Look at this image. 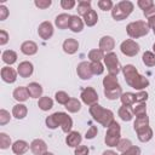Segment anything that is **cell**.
<instances>
[{
	"mask_svg": "<svg viewBox=\"0 0 155 155\" xmlns=\"http://www.w3.org/2000/svg\"><path fill=\"white\" fill-rule=\"evenodd\" d=\"M122 73L125 81L130 87L134 90H144L145 87L149 86V80L145 76L140 75L134 65L126 64L125 67H122Z\"/></svg>",
	"mask_w": 155,
	"mask_h": 155,
	"instance_id": "obj_1",
	"label": "cell"
},
{
	"mask_svg": "<svg viewBox=\"0 0 155 155\" xmlns=\"http://www.w3.org/2000/svg\"><path fill=\"white\" fill-rule=\"evenodd\" d=\"M90 114H91V116H92L97 122H99L102 126H104V127H107V128L110 126L111 122L115 121V120H114V114H113V111L109 110V109L103 108V107L99 105L98 103H96V104H93V105L90 107Z\"/></svg>",
	"mask_w": 155,
	"mask_h": 155,
	"instance_id": "obj_2",
	"label": "cell"
},
{
	"mask_svg": "<svg viewBox=\"0 0 155 155\" xmlns=\"http://www.w3.org/2000/svg\"><path fill=\"white\" fill-rule=\"evenodd\" d=\"M133 7H134L133 2H131L128 0L119 1L116 5H114V7L111 10V16L115 21H122L132 13Z\"/></svg>",
	"mask_w": 155,
	"mask_h": 155,
	"instance_id": "obj_3",
	"label": "cell"
},
{
	"mask_svg": "<svg viewBox=\"0 0 155 155\" xmlns=\"http://www.w3.org/2000/svg\"><path fill=\"white\" fill-rule=\"evenodd\" d=\"M150 28L148 22L145 21H136V22H131L130 24H127L126 27V31L128 34V36H131L132 39H138L142 36H145L149 33Z\"/></svg>",
	"mask_w": 155,
	"mask_h": 155,
	"instance_id": "obj_4",
	"label": "cell"
},
{
	"mask_svg": "<svg viewBox=\"0 0 155 155\" xmlns=\"http://www.w3.org/2000/svg\"><path fill=\"white\" fill-rule=\"evenodd\" d=\"M120 139H121V127L116 121H114L107 128L104 142L108 147H116L117 143L120 142Z\"/></svg>",
	"mask_w": 155,
	"mask_h": 155,
	"instance_id": "obj_5",
	"label": "cell"
},
{
	"mask_svg": "<svg viewBox=\"0 0 155 155\" xmlns=\"http://www.w3.org/2000/svg\"><path fill=\"white\" fill-rule=\"evenodd\" d=\"M103 61H104V64H105V67H107V69H108L109 75L116 76V75L122 70V67H121V64H120V62H119V59H117L116 53H114V52L107 53V54L104 56V59H103Z\"/></svg>",
	"mask_w": 155,
	"mask_h": 155,
	"instance_id": "obj_6",
	"label": "cell"
},
{
	"mask_svg": "<svg viewBox=\"0 0 155 155\" xmlns=\"http://www.w3.org/2000/svg\"><path fill=\"white\" fill-rule=\"evenodd\" d=\"M53 116H54V119H56L57 125L62 127V131H63V132L69 133V132L71 131V127H73V120H71V117H70L67 113L57 111V113H53Z\"/></svg>",
	"mask_w": 155,
	"mask_h": 155,
	"instance_id": "obj_7",
	"label": "cell"
},
{
	"mask_svg": "<svg viewBox=\"0 0 155 155\" xmlns=\"http://www.w3.org/2000/svg\"><path fill=\"white\" fill-rule=\"evenodd\" d=\"M120 50H121V52H122L125 56L133 57V56H136V54L139 52V45H138L134 40L127 39V40H125V41L121 42Z\"/></svg>",
	"mask_w": 155,
	"mask_h": 155,
	"instance_id": "obj_8",
	"label": "cell"
},
{
	"mask_svg": "<svg viewBox=\"0 0 155 155\" xmlns=\"http://www.w3.org/2000/svg\"><path fill=\"white\" fill-rule=\"evenodd\" d=\"M80 97H81V101L85 104L90 105V107L98 102V94H97V92H96V90L93 87H85L81 91Z\"/></svg>",
	"mask_w": 155,
	"mask_h": 155,
	"instance_id": "obj_9",
	"label": "cell"
},
{
	"mask_svg": "<svg viewBox=\"0 0 155 155\" xmlns=\"http://www.w3.org/2000/svg\"><path fill=\"white\" fill-rule=\"evenodd\" d=\"M76 73L81 80H90L93 75V73L91 70V63H88V62L79 63L76 67Z\"/></svg>",
	"mask_w": 155,
	"mask_h": 155,
	"instance_id": "obj_10",
	"label": "cell"
},
{
	"mask_svg": "<svg viewBox=\"0 0 155 155\" xmlns=\"http://www.w3.org/2000/svg\"><path fill=\"white\" fill-rule=\"evenodd\" d=\"M38 33H39V35H40L41 39L48 40L53 35V25H52V23L48 22V21L42 22L39 25V28H38Z\"/></svg>",
	"mask_w": 155,
	"mask_h": 155,
	"instance_id": "obj_11",
	"label": "cell"
},
{
	"mask_svg": "<svg viewBox=\"0 0 155 155\" xmlns=\"http://www.w3.org/2000/svg\"><path fill=\"white\" fill-rule=\"evenodd\" d=\"M30 150L33 151L34 155H44L47 153V145H46L45 140L38 138L30 143Z\"/></svg>",
	"mask_w": 155,
	"mask_h": 155,
	"instance_id": "obj_12",
	"label": "cell"
},
{
	"mask_svg": "<svg viewBox=\"0 0 155 155\" xmlns=\"http://www.w3.org/2000/svg\"><path fill=\"white\" fill-rule=\"evenodd\" d=\"M33 70H34V67L28 61L21 62L19 65L17 67V73H18V75L21 78H29L33 74Z\"/></svg>",
	"mask_w": 155,
	"mask_h": 155,
	"instance_id": "obj_13",
	"label": "cell"
},
{
	"mask_svg": "<svg viewBox=\"0 0 155 155\" xmlns=\"http://www.w3.org/2000/svg\"><path fill=\"white\" fill-rule=\"evenodd\" d=\"M114 47H115V40H114L111 36L105 35V36H103V38L99 40V50H101V51L109 53V52L113 51Z\"/></svg>",
	"mask_w": 155,
	"mask_h": 155,
	"instance_id": "obj_14",
	"label": "cell"
},
{
	"mask_svg": "<svg viewBox=\"0 0 155 155\" xmlns=\"http://www.w3.org/2000/svg\"><path fill=\"white\" fill-rule=\"evenodd\" d=\"M1 78L7 84H13L17 79V71L11 67H4L1 68Z\"/></svg>",
	"mask_w": 155,
	"mask_h": 155,
	"instance_id": "obj_15",
	"label": "cell"
},
{
	"mask_svg": "<svg viewBox=\"0 0 155 155\" xmlns=\"http://www.w3.org/2000/svg\"><path fill=\"white\" fill-rule=\"evenodd\" d=\"M81 139H82V137L78 131H70L65 138V143H67V145H69L71 148H76L80 145Z\"/></svg>",
	"mask_w": 155,
	"mask_h": 155,
	"instance_id": "obj_16",
	"label": "cell"
},
{
	"mask_svg": "<svg viewBox=\"0 0 155 155\" xmlns=\"http://www.w3.org/2000/svg\"><path fill=\"white\" fill-rule=\"evenodd\" d=\"M79 48V42L78 40L73 39V38H68L64 40L63 42V51L68 54H74Z\"/></svg>",
	"mask_w": 155,
	"mask_h": 155,
	"instance_id": "obj_17",
	"label": "cell"
},
{
	"mask_svg": "<svg viewBox=\"0 0 155 155\" xmlns=\"http://www.w3.org/2000/svg\"><path fill=\"white\" fill-rule=\"evenodd\" d=\"M69 29L71 31H74V33H80L84 29V22H82V19L78 15H74V16L70 17Z\"/></svg>",
	"mask_w": 155,
	"mask_h": 155,
	"instance_id": "obj_18",
	"label": "cell"
},
{
	"mask_svg": "<svg viewBox=\"0 0 155 155\" xmlns=\"http://www.w3.org/2000/svg\"><path fill=\"white\" fill-rule=\"evenodd\" d=\"M21 51L27 56H33L38 52V45L34 41H30V40L24 41L21 45Z\"/></svg>",
	"mask_w": 155,
	"mask_h": 155,
	"instance_id": "obj_19",
	"label": "cell"
},
{
	"mask_svg": "<svg viewBox=\"0 0 155 155\" xmlns=\"http://www.w3.org/2000/svg\"><path fill=\"white\" fill-rule=\"evenodd\" d=\"M103 86H104V90L121 88L117 78H116V76H113V75H107V76L103 79Z\"/></svg>",
	"mask_w": 155,
	"mask_h": 155,
	"instance_id": "obj_20",
	"label": "cell"
},
{
	"mask_svg": "<svg viewBox=\"0 0 155 155\" xmlns=\"http://www.w3.org/2000/svg\"><path fill=\"white\" fill-rule=\"evenodd\" d=\"M70 15L68 13H61L56 17L54 19V24L58 27V29H67L69 27V23H70Z\"/></svg>",
	"mask_w": 155,
	"mask_h": 155,
	"instance_id": "obj_21",
	"label": "cell"
},
{
	"mask_svg": "<svg viewBox=\"0 0 155 155\" xmlns=\"http://www.w3.org/2000/svg\"><path fill=\"white\" fill-rule=\"evenodd\" d=\"M29 149V144L25 142V140H16L13 144H12V151L16 154V155H23L27 153V150Z\"/></svg>",
	"mask_w": 155,
	"mask_h": 155,
	"instance_id": "obj_22",
	"label": "cell"
},
{
	"mask_svg": "<svg viewBox=\"0 0 155 155\" xmlns=\"http://www.w3.org/2000/svg\"><path fill=\"white\" fill-rule=\"evenodd\" d=\"M29 96V92L27 90V87H23V86H19L17 88H15L13 91V98L17 101V102H25L28 99Z\"/></svg>",
	"mask_w": 155,
	"mask_h": 155,
	"instance_id": "obj_23",
	"label": "cell"
},
{
	"mask_svg": "<svg viewBox=\"0 0 155 155\" xmlns=\"http://www.w3.org/2000/svg\"><path fill=\"white\" fill-rule=\"evenodd\" d=\"M27 90H28L29 96H30L31 98H39V97H41V94H42V87H41V85L38 84V82H30V84L27 86Z\"/></svg>",
	"mask_w": 155,
	"mask_h": 155,
	"instance_id": "obj_24",
	"label": "cell"
},
{
	"mask_svg": "<svg viewBox=\"0 0 155 155\" xmlns=\"http://www.w3.org/2000/svg\"><path fill=\"white\" fill-rule=\"evenodd\" d=\"M119 116L122 121H131L132 117H133V109L131 107H126V105H122L120 109H119Z\"/></svg>",
	"mask_w": 155,
	"mask_h": 155,
	"instance_id": "obj_25",
	"label": "cell"
},
{
	"mask_svg": "<svg viewBox=\"0 0 155 155\" xmlns=\"http://www.w3.org/2000/svg\"><path fill=\"white\" fill-rule=\"evenodd\" d=\"M148 126H149V117L147 116V114L136 117V121L133 124V128H134L136 132L139 131V130H142V128H145Z\"/></svg>",
	"mask_w": 155,
	"mask_h": 155,
	"instance_id": "obj_26",
	"label": "cell"
},
{
	"mask_svg": "<svg viewBox=\"0 0 155 155\" xmlns=\"http://www.w3.org/2000/svg\"><path fill=\"white\" fill-rule=\"evenodd\" d=\"M84 22L87 27H93L97 22H98V15L94 10H90L85 16H84Z\"/></svg>",
	"mask_w": 155,
	"mask_h": 155,
	"instance_id": "obj_27",
	"label": "cell"
},
{
	"mask_svg": "<svg viewBox=\"0 0 155 155\" xmlns=\"http://www.w3.org/2000/svg\"><path fill=\"white\" fill-rule=\"evenodd\" d=\"M27 113H28V109L24 104H16L12 108V115L16 119H24L27 116Z\"/></svg>",
	"mask_w": 155,
	"mask_h": 155,
	"instance_id": "obj_28",
	"label": "cell"
},
{
	"mask_svg": "<svg viewBox=\"0 0 155 155\" xmlns=\"http://www.w3.org/2000/svg\"><path fill=\"white\" fill-rule=\"evenodd\" d=\"M137 136H138V139L143 143L145 142H149L151 138H153V130L148 126L145 128H142L139 131H137Z\"/></svg>",
	"mask_w": 155,
	"mask_h": 155,
	"instance_id": "obj_29",
	"label": "cell"
},
{
	"mask_svg": "<svg viewBox=\"0 0 155 155\" xmlns=\"http://www.w3.org/2000/svg\"><path fill=\"white\" fill-rule=\"evenodd\" d=\"M1 58H2V61H4L6 64L11 65V64H13V63L17 61V53H16L15 51H12V50H6V51L2 52Z\"/></svg>",
	"mask_w": 155,
	"mask_h": 155,
	"instance_id": "obj_30",
	"label": "cell"
},
{
	"mask_svg": "<svg viewBox=\"0 0 155 155\" xmlns=\"http://www.w3.org/2000/svg\"><path fill=\"white\" fill-rule=\"evenodd\" d=\"M38 107L41 110L47 111V110H50L53 107V101L50 97H40L39 98V102H38Z\"/></svg>",
	"mask_w": 155,
	"mask_h": 155,
	"instance_id": "obj_31",
	"label": "cell"
},
{
	"mask_svg": "<svg viewBox=\"0 0 155 155\" xmlns=\"http://www.w3.org/2000/svg\"><path fill=\"white\" fill-rule=\"evenodd\" d=\"M65 109L69 111V113H78L80 109H81V103L79 99L76 98H70L68 101V103L65 104Z\"/></svg>",
	"mask_w": 155,
	"mask_h": 155,
	"instance_id": "obj_32",
	"label": "cell"
},
{
	"mask_svg": "<svg viewBox=\"0 0 155 155\" xmlns=\"http://www.w3.org/2000/svg\"><path fill=\"white\" fill-rule=\"evenodd\" d=\"M121 103L122 105H126V107H131L134 102H136V93H131V92H126V93H122L121 97Z\"/></svg>",
	"mask_w": 155,
	"mask_h": 155,
	"instance_id": "obj_33",
	"label": "cell"
},
{
	"mask_svg": "<svg viewBox=\"0 0 155 155\" xmlns=\"http://www.w3.org/2000/svg\"><path fill=\"white\" fill-rule=\"evenodd\" d=\"M104 52L101 51L99 48H93L88 52V58L91 62H101L102 59H104Z\"/></svg>",
	"mask_w": 155,
	"mask_h": 155,
	"instance_id": "obj_34",
	"label": "cell"
},
{
	"mask_svg": "<svg viewBox=\"0 0 155 155\" xmlns=\"http://www.w3.org/2000/svg\"><path fill=\"white\" fill-rule=\"evenodd\" d=\"M90 10H91V1H87V0L79 1V4H78V13L80 16L84 17Z\"/></svg>",
	"mask_w": 155,
	"mask_h": 155,
	"instance_id": "obj_35",
	"label": "cell"
},
{
	"mask_svg": "<svg viewBox=\"0 0 155 155\" xmlns=\"http://www.w3.org/2000/svg\"><path fill=\"white\" fill-rule=\"evenodd\" d=\"M143 63L147 65V67H154L155 65V53L154 52H150V51H145L143 53Z\"/></svg>",
	"mask_w": 155,
	"mask_h": 155,
	"instance_id": "obj_36",
	"label": "cell"
},
{
	"mask_svg": "<svg viewBox=\"0 0 155 155\" xmlns=\"http://www.w3.org/2000/svg\"><path fill=\"white\" fill-rule=\"evenodd\" d=\"M104 94L108 99L114 101L121 97L122 94V88H114V90H104Z\"/></svg>",
	"mask_w": 155,
	"mask_h": 155,
	"instance_id": "obj_37",
	"label": "cell"
},
{
	"mask_svg": "<svg viewBox=\"0 0 155 155\" xmlns=\"http://www.w3.org/2000/svg\"><path fill=\"white\" fill-rule=\"evenodd\" d=\"M54 98H56V101H57L59 104H64V105H65V104L68 103V101L70 99V97L68 96V93L64 92V91H58V92H56Z\"/></svg>",
	"mask_w": 155,
	"mask_h": 155,
	"instance_id": "obj_38",
	"label": "cell"
},
{
	"mask_svg": "<svg viewBox=\"0 0 155 155\" xmlns=\"http://www.w3.org/2000/svg\"><path fill=\"white\" fill-rule=\"evenodd\" d=\"M132 147V142L130 140V139H120V142L117 143V145H116V148H117V150L119 151H121V153H125L126 150H128L130 148Z\"/></svg>",
	"mask_w": 155,
	"mask_h": 155,
	"instance_id": "obj_39",
	"label": "cell"
},
{
	"mask_svg": "<svg viewBox=\"0 0 155 155\" xmlns=\"http://www.w3.org/2000/svg\"><path fill=\"white\" fill-rule=\"evenodd\" d=\"M11 145V138L6 133L1 132L0 133V148L1 149H7Z\"/></svg>",
	"mask_w": 155,
	"mask_h": 155,
	"instance_id": "obj_40",
	"label": "cell"
},
{
	"mask_svg": "<svg viewBox=\"0 0 155 155\" xmlns=\"http://www.w3.org/2000/svg\"><path fill=\"white\" fill-rule=\"evenodd\" d=\"M91 70L94 75H101L104 71V67L101 62H91Z\"/></svg>",
	"mask_w": 155,
	"mask_h": 155,
	"instance_id": "obj_41",
	"label": "cell"
},
{
	"mask_svg": "<svg viewBox=\"0 0 155 155\" xmlns=\"http://www.w3.org/2000/svg\"><path fill=\"white\" fill-rule=\"evenodd\" d=\"M133 114L137 116H140V115H145L147 114V105L145 103H138L134 108H133Z\"/></svg>",
	"mask_w": 155,
	"mask_h": 155,
	"instance_id": "obj_42",
	"label": "cell"
},
{
	"mask_svg": "<svg viewBox=\"0 0 155 155\" xmlns=\"http://www.w3.org/2000/svg\"><path fill=\"white\" fill-rule=\"evenodd\" d=\"M97 4H98V7H99L101 10H103V11L113 10V7H114L111 0H99Z\"/></svg>",
	"mask_w": 155,
	"mask_h": 155,
	"instance_id": "obj_43",
	"label": "cell"
},
{
	"mask_svg": "<svg viewBox=\"0 0 155 155\" xmlns=\"http://www.w3.org/2000/svg\"><path fill=\"white\" fill-rule=\"evenodd\" d=\"M10 119H11L10 113L7 110H5V109H0V125L1 126L6 125L10 121Z\"/></svg>",
	"mask_w": 155,
	"mask_h": 155,
	"instance_id": "obj_44",
	"label": "cell"
},
{
	"mask_svg": "<svg viewBox=\"0 0 155 155\" xmlns=\"http://www.w3.org/2000/svg\"><path fill=\"white\" fill-rule=\"evenodd\" d=\"M34 4H35L36 7H39V8H41V10H45V8H47V7L51 6L52 1H51V0H35Z\"/></svg>",
	"mask_w": 155,
	"mask_h": 155,
	"instance_id": "obj_45",
	"label": "cell"
},
{
	"mask_svg": "<svg viewBox=\"0 0 155 155\" xmlns=\"http://www.w3.org/2000/svg\"><path fill=\"white\" fill-rule=\"evenodd\" d=\"M137 5H138L143 11H145V10L150 8V7L154 5V2H153V0H138V1H137Z\"/></svg>",
	"mask_w": 155,
	"mask_h": 155,
	"instance_id": "obj_46",
	"label": "cell"
},
{
	"mask_svg": "<svg viewBox=\"0 0 155 155\" xmlns=\"http://www.w3.org/2000/svg\"><path fill=\"white\" fill-rule=\"evenodd\" d=\"M97 133H98L97 127H96V126H91V127L86 131V133H85V138H86V139H93V138L97 136Z\"/></svg>",
	"mask_w": 155,
	"mask_h": 155,
	"instance_id": "obj_47",
	"label": "cell"
},
{
	"mask_svg": "<svg viewBox=\"0 0 155 155\" xmlns=\"http://www.w3.org/2000/svg\"><path fill=\"white\" fill-rule=\"evenodd\" d=\"M148 99V93L145 91H140L138 93H136V102L137 103H144Z\"/></svg>",
	"mask_w": 155,
	"mask_h": 155,
	"instance_id": "obj_48",
	"label": "cell"
},
{
	"mask_svg": "<svg viewBox=\"0 0 155 155\" xmlns=\"http://www.w3.org/2000/svg\"><path fill=\"white\" fill-rule=\"evenodd\" d=\"M61 6L64 10H71L75 6V0H62L61 1Z\"/></svg>",
	"mask_w": 155,
	"mask_h": 155,
	"instance_id": "obj_49",
	"label": "cell"
},
{
	"mask_svg": "<svg viewBox=\"0 0 155 155\" xmlns=\"http://www.w3.org/2000/svg\"><path fill=\"white\" fill-rule=\"evenodd\" d=\"M88 148L86 145H79L75 148V155H88Z\"/></svg>",
	"mask_w": 155,
	"mask_h": 155,
	"instance_id": "obj_50",
	"label": "cell"
},
{
	"mask_svg": "<svg viewBox=\"0 0 155 155\" xmlns=\"http://www.w3.org/2000/svg\"><path fill=\"white\" fill-rule=\"evenodd\" d=\"M121 155H140V149L138 147H136V145H132L128 150H126Z\"/></svg>",
	"mask_w": 155,
	"mask_h": 155,
	"instance_id": "obj_51",
	"label": "cell"
},
{
	"mask_svg": "<svg viewBox=\"0 0 155 155\" xmlns=\"http://www.w3.org/2000/svg\"><path fill=\"white\" fill-rule=\"evenodd\" d=\"M8 16V10L5 5H0V21H5Z\"/></svg>",
	"mask_w": 155,
	"mask_h": 155,
	"instance_id": "obj_52",
	"label": "cell"
},
{
	"mask_svg": "<svg viewBox=\"0 0 155 155\" xmlns=\"http://www.w3.org/2000/svg\"><path fill=\"white\" fill-rule=\"evenodd\" d=\"M7 41H8V34L4 29H1L0 30V45L2 46L5 44H7Z\"/></svg>",
	"mask_w": 155,
	"mask_h": 155,
	"instance_id": "obj_53",
	"label": "cell"
},
{
	"mask_svg": "<svg viewBox=\"0 0 155 155\" xmlns=\"http://www.w3.org/2000/svg\"><path fill=\"white\" fill-rule=\"evenodd\" d=\"M143 13H144V16H145L147 18L154 17V16H155V5H153V6L150 7V8L145 10V11H143Z\"/></svg>",
	"mask_w": 155,
	"mask_h": 155,
	"instance_id": "obj_54",
	"label": "cell"
},
{
	"mask_svg": "<svg viewBox=\"0 0 155 155\" xmlns=\"http://www.w3.org/2000/svg\"><path fill=\"white\" fill-rule=\"evenodd\" d=\"M148 24H149V28H150V29H153L154 35H155V16H154V17L148 18Z\"/></svg>",
	"mask_w": 155,
	"mask_h": 155,
	"instance_id": "obj_55",
	"label": "cell"
},
{
	"mask_svg": "<svg viewBox=\"0 0 155 155\" xmlns=\"http://www.w3.org/2000/svg\"><path fill=\"white\" fill-rule=\"evenodd\" d=\"M102 155H119V154H116L114 150H105V151H103Z\"/></svg>",
	"mask_w": 155,
	"mask_h": 155,
	"instance_id": "obj_56",
	"label": "cell"
},
{
	"mask_svg": "<svg viewBox=\"0 0 155 155\" xmlns=\"http://www.w3.org/2000/svg\"><path fill=\"white\" fill-rule=\"evenodd\" d=\"M153 51H154V53H155V42H154V45H153Z\"/></svg>",
	"mask_w": 155,
	"mask_h": 155,
	"instance_id": "obj_57",
	"label": "cell"
},
{
	"mask_svg": "<svg viewBox=\"0 0 155 155\" xmlns=\"http://www.w3.org/2000/svg\"><path fill=\"white\" fill-rule=\"evenodd\" d=\"M44 155H53V154H52V153H48V151H47V153H46V154H44Z\"/></svg>",
	"mask_w": 155,
	"mask_h": 155,
	"instance_id": "obj_58",
	"label": "cell"
}]
</instances>
